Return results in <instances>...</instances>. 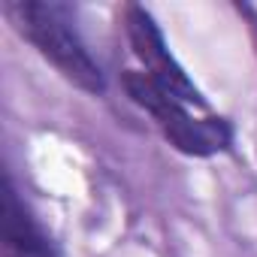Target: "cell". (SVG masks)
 I'll use <instances>...</instances> for the list:
<instances>
[{"mask_svg": "<svg viewBox=\"0 0 257 257\" xmlns=\"http://www.w3.org/2000/svg\"><path fill=\"white\" fill-rule=\"evenodd\" d=\"M124 31H127V40H131V49H134L137 61L143 64V73L152 82H158L167 94H173L185 106H197V109L209 106L203 91L194 85V79L185 73V67L170 52V46L164 40V31L158 28L155 16L146 7L131 4L124 10Z\"/></svg>", "mask_w": 257, "mask_h": 257, "instance_id": "obj_3", "label": "cell"}, {"mask_svg": "<svg viewBox=\"0 0 257 257\" xmlns=\"http://www.w3.org/2000/svg\"><path fill=\"white\" fill-rule=\"evenodd\" d=\"M0 254L4 257H58L55 242L40 227L10 173H4L0 188Z\"/></svg>", "mask_w": 257, "mask_h": 257, "instance_id": "obj_4", "label": "cell"}, {"mask_svg": "<svg viewBox=\"0 0 257 257\" xmlns=\"http://www.w3.org/2000/svg\"><path fill=\"white\" fill-rule=\"evenodd\" d=\"M4 16L13 28L79 91L100 97L106 91V76L82 43L73 10L55 0H7Z\"/></svg>", "mask_w": 257, "mask_h": 257, "instance_id": "obj_1", "label": "cell"}, {"mask_svg": "<svg viewBox=\"0 0 257 257\" xmlns=\"http://www.w3.org/2000/svg\"><path fill=\"white\" fill-rule=\"evenodd\" d=\"M121 88L140 109H146L155 118L164 140L176 152H182L188 158H212V155H224L233 149V124L227 118H221V115L197 118L191 112V106H185L182 100L167 94L143 70H124Z\"/></svg>", "mask_w": 257, "mask_h": 257, "instance_id": "obj_2", "label": "cell"}]
</instances>
